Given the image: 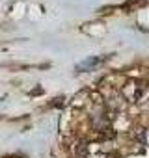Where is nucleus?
Returning a JSON list of instances; mask_svg holds the SVG:
<instances>
[{"label":"nucleus","mask_w":149,"mask_h":158,"mask_svg":"<svg viewBox=\"0 0 149 158\" xmlns=\"http://www.w3.org/2000/svg\"><path fill=\"white\" fill-rule=\"evenodd\" d=\"M101 61H103V58H88V60H84L82 63L77 65V71H88V69H93V67H97Z\"/></svg>","instance_id":"1"},{"label":"nucleus","mask_w":149,"mask_h":158,"mask_svg":"<svg viewBox=\"0 0 149 158\" xmlns=\"http://www.w3.org/2000/svg\"><path fill=\"white\" fill-rule=\"evenodd\" d=\"M142 4H145V0H129V2H127L123 8L129 10V8H136V6H142Z\"/></svg>","instance_id":"2"}]
</instances>
